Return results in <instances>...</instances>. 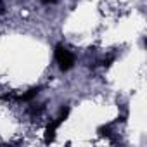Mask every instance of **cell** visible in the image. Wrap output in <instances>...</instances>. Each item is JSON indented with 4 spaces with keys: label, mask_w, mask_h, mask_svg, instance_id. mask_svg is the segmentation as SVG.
Masks as SVG:
<instances>
[{
    "label": "cell",
    "mask_w": 147,
    "mask_h": 147,
    "mask_svg": "<svg viewBox=\"0 0 147 147\" xmlns=\"http://www.w3.org/2000/svg\"><path fill=\"white\" fill-rule=\"evenodd\" d=\"M54 55H55V61H57L61 71H69L73 66H75V55H73L64 45H55Z\"/></svg>",
    "instance_id": "obj_1"
},
{
    "label": "cell",
    "mask_w": 147,
    "mask_h": 147,
    "mask_svg": "<svg viewBox=\"0 0 147 147\" xmlns=\"http://www.w3.org/2000/svg\"><path fill=\"white\" fill-rule=\"evenodd\" d=\"M67 114H69V107H62L61 113H59V116H57L54 121H50V123L47 125V128H45V137H43L45 144L54 142V138H55V131H57V128L61 126V123H64V119L67 118Z\"/></svg>",
    "instance_id": "obj_2"
},
{
    "label": "cell",
    "mask_w": 147,
    "mask_h": 147,
    "mask_svg": "<svg viewBox=\"0 0 147 147\" xmlns=\"http://www.w3.org/2000/svg\"><path fill=\"white\" fill-rule=\"evenodd\" d=\"M40 90H42V87H33V88H30L28 92H24V94H21V95H14V99L19 100V102H30L31 99H35V97L38 95Z\"/></svg>",
    "instance_id": "obj_3"
},
{
    "label": "cell",
    "mask_w": 147,
    "mask_h": 147,
    "mask_svg": "<svg viewBox=\"0 0 147 147\" xmlns=\"http://www.w3.org/2000/svg\"><path fill=\"white\" fill-rule=\"evenodd\" d=\"M43 109H45V104H40L38 107H30V109H28V113H30L31 116H38V114H42V113H43Z\"/></svg>",
    "instance_id": "obj_4"
},
{
    "label": "cell",
    "mask_w": 147,
    "mask_h": 147,
    "mask_svg": "<svg viewBox=\"0 0 147 147\" xmlns=\"http://www.w3.org/2000/svg\"><path fill=\"white\" fill-rule=\"evenodd\" d=\"M97 131H99L100 137H111V128H109V126H100Z\"/></svg>",
    "instance_id": "obj_5"
},
{
    "label": "cell",
    "mask_w": 147,
    "mask_h": 147,
    "mask_svg": "<svg viewBox=\"0 0 147 147\" xmlns=\"http://www.w3.org/2000/svg\"><path fill=\"white\" fill-rule=\"evenodd\" d=\"M55 2H57V0H42V4H47V5L49 4H55Z\"/></svg>",
    "instance_id": "obj_6"
},
{
    "label": "cell",
    "mask_w": 147,
    "mask_h": 147,
    "mask_svg": "<svg viewBox=\"0 0 147 147\" xmlns=\"http://www.w3.org/2000/svg\"><path fill=\"white\" fill-rule=\"evenodd\" d=\"M0 4H2V0H0ZM0 12H4V9H2V5H0Z\"/></svg>",
    "instance_id": "obj_7"
}]
</instances>
